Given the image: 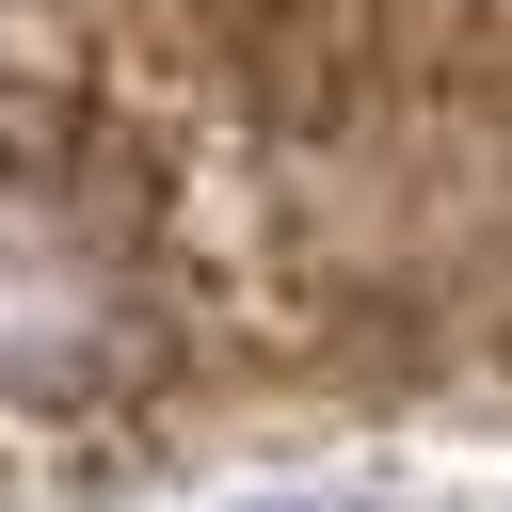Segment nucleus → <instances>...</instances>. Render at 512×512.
Returning <instances> with one entry per match:
<instances>
[{
    "mask_svg": "<svg viewBox=\"0 0 512 512\" xmlns=\"http://www.w3.org/2000/svg\"><path fill=\"white\" fill-rule=\"evenodd\" d=\"M256 512H368V496H256Z\"/></svg>",
    "mask_w": 512,
    "mask_h": 512,
    "instance_id": "1",
    "label": "nucleus"
}]
</instances>
